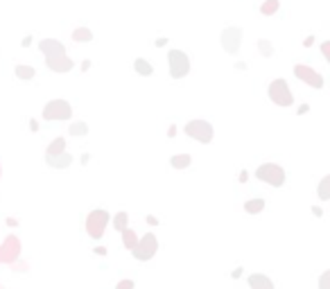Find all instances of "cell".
I'll return each instance as SVG.
<instances>
[{
  "label": "cell",
  "mask_w": 330,
  "mask_h": 289,
  "mask_svg": "<svg viewBox=\"0 0 330 289\" xmlns=\"http://www.w3.org/2000/svg\"><path fill=\"white\" fill-rule=\"evenodd\" d=\"M247 283H249L251 289H276L274 287V280L269 276H265V273H251L249 278H247Z\"/></svg>",
  "instance_id": "14"
},
{
  "label": "cell",
  "mask_w": 330,
  "mask_h": 289,
  "mask_svg": "<svg viewBox=\"0 0 330 289\" xmlns=\"http://www.w3.org/2000/svg\"><path fill=\"white\" fill-rule=\"evenodd\" d=\"M267 95H269V100H272L276 107L288 108L294 104V95H292L289 84L285 79H274L272 84H269V88H267Z\"/></svg>",
  "instance_id": "2"
},
{
  "label": "cell",
  "mask_w": 330,
  "mask_h": 289,
  "mask_svg": "<svg viewBox=\"0 0 330 289\" xmlns=\"http://www.w3.org/2000/svg\"><path fill=\"white\" fill-rule=\"evenodd\" d=\"M127 221H129V215L123 210V213H118L116 217H113V228H116L118 233H123V230L127 228Z\"/></svg>",
  "instance_id": "24"
},
{
  "label": "cell",
  "mask_w": 330,
  "mask_h": 289,
  "mask_svg": "<svg viewBox=\"0 0 330 289\" xmlns=\"http://www.w3.org/2000/svg\"><path fill=\"white\" fill-rule=\"evenodd\" d=\"M192 163V156L190 154H174L170 158V165L174 167V170H188Z\"/></svg>",
  "instance_id": "16"
},
{
  "label": "cell",
  "mask_w": 330,
  "mask_h": 289,
  "mask_svg": "<svg viewBox=\"0 0 330 289\" xmlns=\"http://www.w3.org/2000/svg\"><path fill=\"white\" fill-rule=\"evenodd\" d=\"M11 269H14V271L16 273H23V271H27V262H11Z\"/></svg>",
  "instance_id": "30"
},
{
  "label": "cell",
  "mask_w": 330,
  "mask_h": 289,
  "mask_svg": "<svg viewBox=\"0 0 330 289\" xmlns=\"http://www.w3.org/2000/svg\"><path fill=\"white\" fill-rule=\"evenodd\" d=\"M308 111H310L308 104H301V107H298V115H303V113H308Z\"/></svg>",
  "instance_id": "31"
},
{
  "label": "cell",
  "mask_w": 330,
  "mask_h": 289,
  "mask_svg": "<svg viewBox=\"0 0 330 289\" xmlns=\"http://www.w3.org/2000/svg\"><path fill=\"white\" fill-rule=\"evenodd\" d=\"M219 43H222V48L229 54H238L240 45H242V30H240V27H233V25L224 27L222 34H219Z\"/></svg>",
  "instance_id": "9"
},
{
  "label": "cell",
  "mask_w": 330,
  "mask_h": 289,
  "mask_svg": "<svg viewBox=\"0 0 330 289\" xmlns=\"http://www.w3.org/2000/svg\"><path fill=\"white\" fill-rule=\"evenodd\" d=\"M183 131H186V136H190L192 140H197L202 144H208L213 140V124L208 120H190V122H186Z\"/></svg>",
  "instance_id": "7"
},
{
  "label": "cell",
  "mask_w": 330,
  "mask_h": 289,
  "mask_svg": "<svg viewBox=\"0 0 330 289\" xmlns=\"http://www.w3.org/2000/svg\"><path fill=\"white\" fill-rule=\"evenodd\" d=\"M109 221H111V215H109V210L104 208H95L88 213V217H86V233H88V237H93V240H102L104 237V230H107Z\"/></svg>",
  "instance_id": "1"
},
{
  "label": "cell",
  "mask_w": 330,
  "mask_h": 289,
  "mask_svg": "<svg viewBox=\"0 0 330 289\" xmlns=\"http://www.w3.org/2000/svg\"><path fill=\"white\" fill-rule=\"evenodd\" d=\"M68 131H70V136H86V134H88V124L80 120V122H73V124H70Z\"/></svg>",
  "instance_id": "25"
},
{
  "label": "cell",
  "mask_w": 330,
  "mask_h": 289,
  "mask_svg": "<svg viewBox=\"0 0 330 289\" xmlns=\"http://www.w3.org/2000/svg\"><path fill=\"white\" fill-rule=\"evenodd\" d=\"M258 50L262 52V57H272V54H274V45L269 41H265V38L258 41Z\"/></svg>",
  "instance_id": "26"
},
{
  "label": "cell",
  "mask_w": 330,
  "mask_h": 289,
  "mask_svg": "<svg viewBox=\"0 0 330 289\" xmlns=\"http://www.w3.org/2000/svg\"><path fill=\"white\" fill-rule=\"evenodd\" d=\"M73 41L75 43H91L93 41V32L88 27H75L73 30Z\"/></svg>",
  "instance_id": "18"
},
{
  "label": "cell",
  "mask_w": 330,
  "mask_h": 289,
  "mask_svg": "<svg viewBox=\"0 0 330 289\" xmlns=\"http://www.w3.org/2000/svg\"><path fill=\"white\" fill-rule=\"evenodd\" d=\"M88 161H91V156H88V154H84V156H82V165H86Z\"/></svg>",
  "instance_id": "40"
},
{
  "label": "cell",
  "mask_w": 330,
  "mask_h": 289,
  "mask_svg": "<svg viewBox=\"0 0 330 289\" xmlns=\"http://www.w3.org/2000/svg\"><path fill=\"white\" fill-rule=\"evenodd\" d=\"M167 66H170L172 79H183L190 72V57L183 50H170L167 52Z\"/></svg>",
  "instance_id": "5"
},
{
  "label": "cell",
  "mask_w": 330,
  "mask_h": 289,
  "mask_svg": "<svg viewBox=\"0 0 330 289\" xmlns=\"http://www.w3.org/2000/svg\"><path fill=\"white\" fill-rule=\"evenodd\" d=\"M95 253H97V255H107V249H104V247H97Z\"/></svg>",
  "instance_id": "36"
},
{
  "label": "cell",
  "mask_w": 330,
  "mask_h": 289,
  "mask_svg": "<svg viewBox=\"0 0 330 289\" xmlns=\"http://www.w3.org/2000/svg\"><path fill=\"white\" fill-rule=\"evenodd\" d=\"M319 289H330V271H324V273H321Z\"/></svg>",
  "instance_id": "27"
},
{
  "label": "cell",
  "mask_w": 330,
  "mask_h": 289,
  "mask_svg": "<svg viewBox=\"0 0 330 289\" xmlns=\"http://www.w3.org/2000/svg\"><path fill=\"white\" fill-rule=\"evenodd\" d=\"M247 177H249V172H247V170L240 172V183H245V181H247Z\"/></svg>",
  "instance_id": "32"
},
{
  "label": "cell",
  "mask_w": 330,
  "mask_h": 289,
  "mask_svg": "<svg viewBox=\"0 0 330 289\" xmlns=\"http://www.w3.org/2000/svg\"><path fill=\"white\" fill-rule=\"evenodd\" d=\"M73 118V107L66 100H50L43 108V120L48 122H64Z\"/></svg>",
  "instance_id": "4"
},
{
  "label": "cell",
  "mask_w": 330,
  "mask_h": 289,
  "mask_svg": "<svg viewBox=\"0 0 330 289\" xmlns=\"http://www.w3.org/2000/svg\"><path fill=\"white\" fill-rule=\"evenodd\" d=\"M278 9H281V0H265V2L260 5L262 16H274Z\"/></svg>",
  "instance_id": "21"
},
{
  "label": "cell",
  "mask_w": 330,
  "mask_h": 289,
  "mask_svg": "<svg viewBox=\"0 0 330 289\" xmlns=\"http://www.w3.org/2000/svg\"><path fill=\"white\" fill-rule=\"evenodd\" d=\"M321 54H324L326 61H330V41H324V43H321Z\"/></svg>",
  "instance_id": "29"
},
{
  "label": "cell",
  "mask_w": 330,
  "mask_h": 289,
  "mask_svg": "<svg viewBox=\"0 0 330 289\" xmlns=\"http://www.w3.org/2000/svg\"><path fill=\"white\" fill-rule=\"evenodd\" d=\"M21 257V240L16 235H7L0 244V264H11Z\"/></svg>",
  "instance_id": "8"
},
{
  "label": "cell",
  "mask_w": 330,
  "mask_h": 289,
  "mask_svg": "<svg viewBox=\"0 0 330 289\" xmlns=\"http://www.w3.org/2000/svg\"><path fill=\"white\" fill-rule=\"evenodd\" d=\"M136 244H138V233L133 228H124L123 230V247L127 249V251H131Z\"/></svg>",
  "instance_id": "19"
},
{
  "label": "cell",
  "mask_w": 330,
  "mask_h": 289,
  "mask_svg": "<svg viewBox=\"0 0 330 289\" xmlns=\"http://www.w3.org/2000/svg\"><path fill=\"white\" fill-rule=\"evenodd\" d=\"M14 72H16V77H18V79H23V81L34 79V75H37V70H34L32 66H23V64H18L16 68H14Z\"/></svg>",
  "instance_id": "20"
},
{
  "label": "cell",
  "mask_w": 330,
  "mask_h": 289,
  "mask_svg": "<svg viewBox=\"0 0 330 289\" xmlns=\"http://www.w3.org/2000/svg\"><path fill=\"white\" fill-rule=\"evenodd\" d=\"M165 43H167V38H159V41H156V48H163Z\"/></svg>",
  "instance_id": "38"
},
{
  "label": "cell",
  "mask_w": 330,
  "mask_h": 289,
  "mask_svg": "<svg viewBox=\"0 0 330 289\" xmlns=\"http://www.w3.org/2000/svg\"><path fill=\"white\" fill-rule=\"evenodd\" d=\"M30 129H32V131H39V122H37V120H30Z\"/></svg>",
  "instance_id": "33"
},
{
  "label": "cell",
  "mask_w": 330,
  "mask_h": 289,
  "mask_svg": "<svg viewBox=\"0 0 330 289\" xmlns=\"http://www.w3.org/2000/svg\"><path fill=\"white\" fill-rule=\"evenodd\" d=\"M312 215H317V217H321V215H324V210H321L319 206H314V208H312Z\"/></svg>",
  "instance_id": "34"
},
{
  "label": "cell",
  "mask_w": 330,
  "mask_h": 289,
  "mask_svg": "<svg viewBox=\"0 0 330 289\" xmlns=\"http://www.w3.org/2000/svg\"><path fill=\"white\" fill-rule=\"evenodd\" d=\"M240 276H242V267H240V269H235V271L231 273V278H240Z\"/></svg>",
  "instance_id": "35"
},
{
  "label": "cell",
  "mask_w": 330,
  "mask_h": 289,
  "mask_svg": "<svg viewBox=\"0 0 330 289\" xmlns=\"http://www.w3.org/2000/svg\"><path fill=\"white\" fill-rule=\"evenodd\" d=\"M133 70H136L140 77H152V75H154V66L149 64L147 59H136V61H133Z\"/></svg>",
  "instance_id": "17"
},
{
  "label": "cell",
  "mask_w": 330,
  "mask_h": 289,
  "mask_svg": "<svg viewBox=\"0 0 330 289\" xmlns=\"http://www.w3.org/2000/svg\"><path fill=\"white\" fill-rule=\"evenodd\" d=\"M0 177H2V167H0Z\"/></svg>",
  "instance_id": "43"
},
{
  "label": "cell",
  "mask_w": 330,
  "mask_h": 289,
  "mask_svg": "<svg viewBox=\"0 0 330 289\" xmlns=\"http://www.w3.org/2000/svg\"><path fill=\"white\" fill-rule=\"evenodd\" d=\"M39 50L45 57L48 54H66V45L61 41H57V38H43V41H39Z\"/></svg>",
  "instance_id": "12"
},
{
  "label": "cell",
  "mask_w": 330,
  "mask_h": 289,
  "mask_svg": "<svg viewBox=\"0 0 330 289\" xmlns=\"http://www.w3.org/2000/svg\"><path fill=\"white\" fill-rule=\"evenodd\" d=\"M30 43H32V38H30V36H25V38H23V48H27Z\"/></svg>",
  "instance_id": "41"
},
{
  "label": "cell",
  "mask_w": 330,
  "mask_h": 289,
  "mask_svg": "<svg viewBox=\"0 0 330 289\" xmlns=\"http://www.w3.org/2000/svg\"><path fill=\"white\" fill-rule=\"evenodd\" d=\"M147 224H152V226H156V224H159V219H156V217H147Z\"/></svg>",
  "instance_id": "39"
},
{
  "label": "cell",
  "mask_w": 330,
  "mask_h": 289,
  "mask_svg": "<svg viewBox=\"0 0 330 289\" xmlns=\"http://www.w3.org/2000/svg\"><path fill=\"white\" fill-rule=\"evenodd\" d=\"M317 194H319L321 201H328L330 199V177H324L319 181V190H317Z\"/></svg>",
  "instance_id": "23"
},
{
  "label": "cell",
  "mask_w": 330,
  "mask_h": 289,
  "mask_svg": "<svg viewBox=\"0 0 330 289\" xmlns=\"http://www.w3.org/2000/svg\"><path fill=\"white\" fill-rule=\"evenodd\" d=\"M256 179L272 187H281L285 185V170L276 163H262L256 170Z\"/></svg>",
  "instance_id": "3"
},
{
  "label": "cell",
  "mask_w": 330,
  "mask_h": 289,
  "mask_svg": "<svg viewBox=\"0 0 330 289\" xmlns=\"http://www.w3.org/2000/svg\"><path fill=\"white\" fill-rule=\"evenodd\" d=\"M45 66L52 72H57V75H64V72H70L75 68V61L70 59L68 54H48L45 57Z\"/></svg>",
  "instance_id": "11"
},
{
  "label": "cell",
  "mask_w": 330,
  "mask_h": 289,
  "mask_svg": "<svg viewBox=\"0 0 330 289\" xmlns=\"http://www.w3.org/2000/svg\"><path fill=\"white\" fill-rule=\"evenodd\" d=\"M61 151H66V138H54L52 143L48 144V151H45V156H54V154H61Z\"/></svg>",
  "instance_id": "22"
},
{
  "label": "cell",
  "mask_w": 330,
  "mask_h": 289,
  "mask_svg": "<svg viewBox=\"0 0 330 289\" xmlns=\"http://www.w3.org/2000/svg\"><path fill=\"white\" fill-rule=\"evenodd\" d=\"M156 251H159V240H156V235H152V233L138 237V244L131 249L133 257H136L138 262H149V260L156 255Z\"/></svg>",
  "instance_id": "6"
},
{
  "label": "cell",
  "mask_w": 330,
  "mask_h": 289,
  "mask_svg": "<svg viewBox=\"0 0 330 289\" xmlns=\"http://www.w3.org/2000/svg\"><path fill=\"white\" fill-rule=\"evenodd\" d=\"M265 210V199L256 197V199H247L245 201V213L247 215H260Z\"/></svg>",
  "instance_id": "15"
},
{
  "label": "cell",
  "mask_w": 330,
  "mask_h": 289,
  "mask_svg": "<svg viewBox=\"0 0 330 289\" xmlns=\"http://www.w3.org/2000/svg\"><path fill=\"white\" fill-rule=\"evenodd\" d=\"M312 43H314V36H310V38H305V41H303V45H305V48H310Z\"/></svg>",
  "instance_id": "37"
},
{
  "label": "cell",
  "mask_w": 330,
  "mask_h": 289,
  "mask_svg": "<svg viewBox=\"0 0 330 289\" xmlns=\"http://www.w3.org/2000/svg\"><path fill=\"white\" fill-rule=\"evenodd\" d=\"M73 154H68V151H61V154H54V156H45V163H48L52 170H66V167H70V163H73Z\"/></svg>",
  "instance_id": "13"
},
{
  "label": "cell",
  "mask_w": 330,
  "mask_h": 289,
  "mask_svg": "<svg viewBox=\"0 0 330 289\" xmlns=\"http://www.w3.org/2000/svg\"><path fill=\"white\" fill-rule=\"evenodd\" d=\"M116 289H133V280L131 278H124L116 285Z\"/></svg>",
  "instance_id": "28"
},
{
  "label": "cell",
  "mask_w": 330,
  "mask_h": 289,
  "mask_svg": "<svg viewBox=\"0 0 330 289\" xmlns=\"http://www.w3.org/2000/svg\"><path fill=\"white\" fill-rule=\"evenodd\" d=\"M294 77L301 81H305L308 86H312V88H324V77H321V72H317V70L312 68V66H305V64H296L294 66Z\"/></svg>",
  "instance_id": "10"
},
{
  "label": "cell",
  "mask_w": 330,
  "mask_h": 289,
  "mask_svg": "<svg viewBox=\"0 0 330 289\" xmlns=\"http://www.w3.org/2000/svg\"><path fill=\"white\" fill-rule=\"evenodd\" d=\"M0 289H5V285H2V283H0Z\"/></svg>",
  "instance_id": "42"
}]
</instances>
